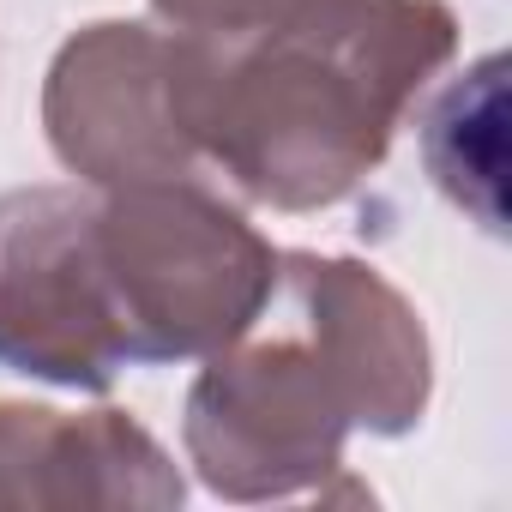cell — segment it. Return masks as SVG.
I'll return each mask as SVG.
<instances>
[{"instance_id":"cell-5","label":"cell","mask_w":512,"mask_h":512,"mask_svg":"<svg viewBox=\"0 0 512 512\" xmlns=\"http://www.w3.org/2000/svg\"><path fill=\"white\" fill-rule=\"evenodd\" d=\"M0 368L97 398L127 368L91 260L85 181L0 193Z\"/></svg>"},{"instance_id":"cell-9","label":"cell","mask_w":512,"mask_h":512,"mask_svg":"<svg viewBox=\"0 0 512 512\" xmlns=\"http://www.w3.org/2000/svg\"><path fill=\"white\" fill-rule=\"evenodd\" d=\"M308 0H151V13L181 37H247L290 19Z\"/></svg>"},{"instance_id":"cell-6","label":"cell","mask_w":512,"mask_h":512,"mask_svg":"<svg viewBox=\"0 0 512 512\" xmlns=\"http://www.w3.org/2000/svg\"><path fill=\"white\" fill-rule=\"evenodd\" d=\"M278 302L326 344L356 398V428L398 440L428 416L434 350L410 296L350 253H278Z\"/></svg>"},{"instance_id":"cell-8","label":"cell","mask_w":512,"mask_h":512,"mask_svg":"<svg viewBox=\"0 0 512 512\" xmlns=\"http://www.w3.org/2000/svg\"><path fill=\"white\" fill-rule=\"evenodd\" d=\"M506 61L488 55L476 61L458 85H446L422 121V157H428V175L434 187L476 211L482 229H500V169L488 157H476V139H500V121H506Z\"/></svg>"},{"instance_id":"cell-2","label":"cell","mask_w":512,"mask_h":512,"mask_svg":"<svg viewBox=\"0 0 512 512\" xmlns=\"http://www.w3.org/2000/svg\"><path fill=\"white\" fill-rule=\"evenodd\" d=\"M91 260L127 368L205 362L278 290V247L199 175L91 187Z\"/></svg>"},{"instance_id":"cell-4","label":"cell","mask_w":512,"mask_h":512,"mask_svg":"<svg viewBox=\"0 0 512 512\" xmlns=\"http://www.w3.org/2000/svg\"><path fill=\"white\" fill-rule=\"evenodd\" d=\"M43 133L85 187L205 175L181 109V37L139 19L73 31L43 79Z\"/></svg>"},{"instance_id":"cell-7","label":"cell","mask_w":512,"mask_h":512,"mask_svg":"<svg viewBox=\"0 0 512 512\" xmlns=\"http://www.w3.org/2000/svg\"><path fill=\"white\" fill-rule=\"evenodd\" d=\"M181 500L187 476L139 416L115 404L55 410L0 398V512H43V506L169 512Z\"/></svg>"},{"instance_id":"cell-1","label":"cell","mask_w":512,"mask_h":512,"mask_svg":"<svg viewBox=\"0 0 512 512\" xmlns=\"http://www.w3.org/2000/svg\"><path fill=\"white\" fill-rule=\"evenodd\" d=\"M452 55L446 0H308L247 37H181V109L235 199L326 211L386 163Z\"/></svg>"},{"instance_id":"cell-3","label":"cell","mask_w":512,"mask_h":512,"mask_svg":"<svg viewBox=\"0 0 512 512\" xmlns=\"http://www.w3.org/2000/svg\"><path fill=\"white\" fill-rule=\"evenodd\" d=\"M356 398L326 344L296 332L235 338L205 356L181 404V446L193 476L235 506L320 494L344 470Z\"/></svg>"}]
</instances>
